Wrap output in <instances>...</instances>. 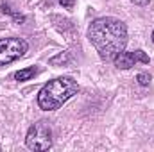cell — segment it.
<instances>
[{
	"label": "cell",
	"instance_id": "277c9868",
	"mask_svg": "<svg viewBox=\"0 0 154 152\" xmlns=\"http://www.w3.org/2000/svg\"><path fill=\"white\" fill-rule=\"evenodd\" d=\"M29 50V43L23 38H0V66L11 65L23 57Z\"/></svg>",
	"mask_w": 154,
	"mask_h": 152
},
{
	"label": "cell",
	"instance_id": "3957f363",
	"mask_svg": "<svg viewBox=\"0 0 154 152\" xmlns=\"http://www.w3.org/2000/svg\"><path fill=\"white\" fill-rule=\"evenodd\" d=\"M54 140H52V129L47 122L39 120L36 123H32L27 131L25 136V145L31 150H48L52 147Z\"/></svg>",
	"mask_w": 154,
	"mask_h": 152
},
{
	"label": "cell",
	"instance_id": "52a82bcc",
	"mask_svg": "<svg viewBox=\"0 0 154 152\" xmlns=\"http://www.w3.org/2000/svg\"><path fill=\"white\" fill-rule=\"evenodd\" d=\"M2 11H4L5 14H9V16H11V18H13V20H14L16 23H23V22H25V16H23L22 13L14 11V9H13V7H11L9 4H5V2L2 4Z\"/></svg>",
	"mask_w": 154,
	"mask_h": 152
},
{
	"label": "cell",
	"instance_id": "9c48e42d",
	"mask_svg": "<svg viewBox=\"0 0 154 152\" xmlns=\"http://www.w3.org/2000/svg\"><path fill=\"white\" fill-rule=\"evenodd\" d=\"M136 81H138L140 86H149V82H151V75H149V74H138V75H136Z\"/></svg>",
	"mask_w": 154,
	"mask_h": 152
},
{
	"label": "cell",
	"instance_id": "4fadbf2b",
	"mask_svg": "<svg viewBox=\"0 0 154 152\" xmlns=\"http://www.w3.org/2000/svg\"><path fill=\"white\" fill-rule=\"evenodd\" d=\"M0 150H2V147H0Z\"/></svg>",
	"mask_w": 154,
	"mask_h": 152
},
{
	"label": "cell",
	"instance_id": "6da1fadb",
	"mask_svg": "<svg viewBox=\"0 0 154 152\" xmlns=\"http://www.w3.org/2000/svg\"><path fill=\"white\" fill-rule=\"evenodd\" d=\"M88 39L104 61H113L116 54L125 50L127 27L122 20L113 16H102L90 23Z\"/></svg>",
	"mask_w": 154,
	"mask_h": 152
},
{
	"label": "cell",
	"instance_id": "7c38bea8",
	"mask_svg": "<svg viewBox=\"0 0 154 152\" xmlns=\"http://www.w3.org/2000/svg\"><path fill=\"white\" fill-rule=\"evenodd\" d=\"M152 43H154V31H152Z\"/></svg>",
	"mask_w": 154,
	"mask_h": 152
},
{
	"label": "cell",
	"instance_id": "7a4b0ae2",
	"mask_svg": "<svg viewBox=\"0 0 154 152\" xmlns=\"http://www.w3.org/2000/svg\"><path fill=\"white\" fill-rule=\"evenodd\" d=\"M77 93H79V84L75 79L68 75L56 77L39 90L38 106L43 111H56Z\"/></svg>",
	"mask_w": 154,
	"mask_h": 152
},
{
	"label": "cell",
	"instance_id": "5b68a950",
	"mask_svg": "<svg viewBox=\"0 0 154 152\" xmlns=\"http://www.w3.org/2000/svg\"><path fill=\"white\" fill-rule=\"evenodd\" d=\"M149 56L143 52V50H134V52H125L122 50L120 54H116V57L113 59L116 68L120 70H129L131 66H134L136 63H143V65H149Z\"/></svg>",
	"mask_w": 154,
	"mask_h": 152
},
{
	"label": "cell",
	"instance_id": "ba28073f",
	"mask_svg": "<svg viewBox=\"0 0 154 152\" xmlns=\"http://www.w3.org/2000/svg\"><path fill=\"white\" fill-rule=\"evenodd\" d=\"M72 61V57H70V54L68 52H59L57 56H54V57H50V65H54V66H63V65H68Z\"/></svg>",
	"mask_w": 154,
	"mask_h": 152
},
{
	"label": "cell",
	"instance_id": "8fae6325",
	"mask_svg": "<svg viewBox=\"0 0 154 152\" xmlns=\"http://www.w3.org/2000/svg\"><path fill=\"white\" fill-rule=\"evenodd\" d=\"M129 2H133L134 5H149L151 4V0H129Z\"/></svg>",
	"mask_w": 154,
	"mask_h": 152
},
{
	"label": "cell",
	"instance_id": "30bf717a",
	"mask_svg": "<svg viewBox=\"0 0 154 152\" xmlns=\"http://www.w3.org/2000/svg\"><path fill=\"white\" fill-rule=\"evenodd\" d=\"M57 4H59V5H63L65 9H74L75 0H57Z\"/></svg>",
	"mask_w": 154,
	"mask_h": 152
},
{
	"label": "cell",
	"instance_id": "8992f818",
	"mask_svg": "<svg viewBox=\"0 0 154 152\" xmlns=\"http://www.w3.org/2000/svg\"><path fill=\"white\" fill-rule=\"evenodd\" d=\"M38 68L36 66H29V68H22V70H18L16 74H14V79L18 81V82H25V81H31L32 77L38 75Z\"/></svg>",
	"mask_w": 154,
	"mask_h": 152
}]
</instances>
